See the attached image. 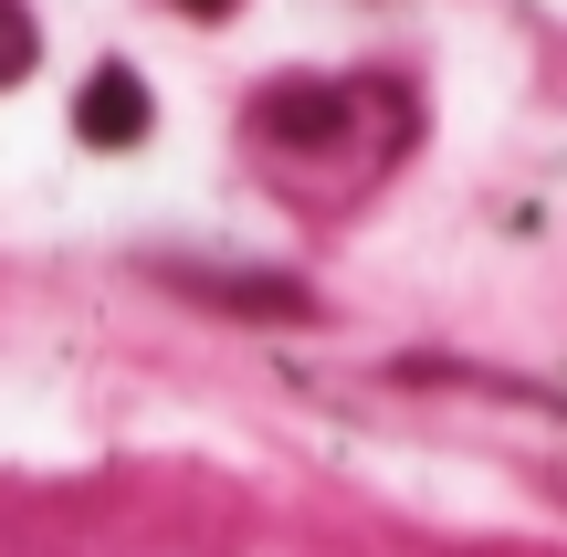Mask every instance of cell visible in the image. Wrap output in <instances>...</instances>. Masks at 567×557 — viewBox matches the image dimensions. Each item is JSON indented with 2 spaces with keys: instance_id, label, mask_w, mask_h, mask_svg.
Segmentation results:
<instances>
[{
  "instance_id": "cell-1",
  "label": "cell",
  "mask_w": 567,
  "mask_h": 557,
  "mask_svg": "<svg viewBox=\"0 0 567 557\" xmlns=\"http://www.w3.org/2000/svg\"><path fill=\"white\" fill-rule=\"evenodd\" d=\"M147 116H158V105H147V84L126 74V63H95L84 95H74V137H84V147H137Z\"/></svg>"
},
{
  "instance_id": "cell-2",
  "label": "cell",
  "mask_w": 567,
  "mask_h": 557,
  "mask_svg": "<svg viewBox=\"0 0 567 557\" xmlns=\"http://www.w3.org/2000/svg\"><path fill=\"white\" fill-rule=\"evenodd\" d=\"M337 116H347V105L326 95V84H284V95H264V126H274V137H326Z\"/></svg>"
},
{
  "instance_id": "cell-3",
  "label": "cell",
  "mask_w": 567,
  "mask_h": 557,
  "mask_svg": "<svg viewBox=\"0 0 567 557\" xmlns=\"http://www.w3.org/2000/svg\"><path fill=\"white\" fill-rule=\"evenodd\" d=\"M32 53H42L32 11H21V0H0V84H21V74H32Z\"/></svg>"
},
{
  "instance_id": "cell-4",
  "label": "cell",
  "mask_w": 567,
  "mask_h": 557,
  "mask_svg": "<svg viewBox=\"0 0 567 557\" xmlns=\"http://www.w3.org/2000/svg\"><path fill=\"white\" fill-rule=\"evenodd\" d=\"M179 11H200V21H221V11H231V0H179Z\"/></svg>"
}]
</instances>
